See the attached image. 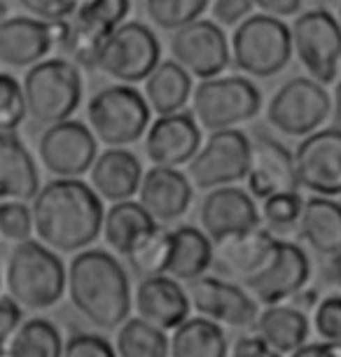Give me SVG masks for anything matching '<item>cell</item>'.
<instances>
[{
  "mask_svg": "<svg viewBox=\"0 0 341 357\" xmlns=\"http://www.w3.org/2000/svg\"><path fill=\"white\" fill-rule=\"evenodd\" d=\"M292 54L290 26L269 15H252L232 36V61L250 77L278 75Z\"/></svg>",
  "mask_w": 341,
  "mask_h": 357,
  "instance_id": "8",
  "label": "cell"
},
{
  "mask_svg": "<svg viewBox=\"0 0 341 357\" xmlns=\"http://www.w3.org/2000/svg\"><path fill=\"white\" fill-rule=\"evenodd\" d=\"M66 343L56 325L47 318L26 320L10 346L3 350L5 357H63Z\"/></svg>",
  "mask_w": 341,
  "mask_h": 357,
  "instance_id": "33",
  "label": "cell"
},
{
  "mask_svg": "<svg viewBox=\"0 0 341 357\" xmlns=\"http://www.w3.org/2000/svg\"><path fill=\"white\" fill-rule=\"evenodd\" d=\"M250 3L255 5L262 15L283 19V17H290V15H297L302 0H250Z\"/></svg>",
  "mask_w": 341,
  "mask_h": 357,
  "instance_id": "46",
  "label": "cell"
},
{
  "mask_svg": "<svg viewBox=\"0 0 341 357\" xmlns=\"http://www.w3.org/2000/svg\"><path fill=\"white\" fill-rule=\"evenodd\" d=\"M22 10L45 24H61L70 19L82 5V0H19Z\"/></svg>",
  "mask_w": 341,
  "mask_h": 357,
  "instance_id": "41",
  "label": "cell"
},
{
  "mask_svg": "<svg viewBox=\"0 0 341 357\" xmlns=\"http://www.w3.org/2000/svg\"><path fill=\"white\" fill-rule=\"evenodd\" d=\"M143 178L145 173L136 154L126 147H110L98 154L89 173V185L103 201L122 204V201H131L133 194L140 192Z\"/></svg>",
  "mask_w": 341,
  "mask_h": 357,
  "instance_id": "24",
  "label": "cell"
},
{
  "mask_svg": "<svg viewBox=\"0 0 341 357\" xmlns=\"http://www.w3.org/2000/svg\"><path fill=\"white\" fill-rule=\"evenodd\" d=\"M262 110V93L243 75H220L194 86L192 117L202 129L229 131L255 119Z\"/></svg>",
  "mask_w": 341,
  "mask_h": 357,
  "instance_id": "6",
  "label": "cell"
},
{
  "mask_svg": "<svg viewBox=\"0 0 341 357\" xmlns=\"http://www.w3.org/2000/svg\"><path fill=\"white\" fill-rule=\"evenodd\" d=\"M278 241L269 229L257 227L248 234L234 236V238L225 241L218 245V261L220 268L229 275L248 280L255 273H259L271 259L273 250H276Z\"/></svg>",
  "mask_w": 341,
  "mask_h": 357,
  "instance_id": "26",
  "label": "cell"
},
{
  "mask_svg": "<svg viewBox=\"0 0 341 357\" xmlns=\"http://www.w3.org/2000/svg\"><path fill=\"white\" fill-rule=\"evenodd\" d=\"M129 0H82L70 19L52 26L54 47L73 59L77 68L98 70V56L112 33L126 24Z\"/></svg>",
  "mask_w": 341,
  "mask_h": 357,
  "instance_id": "4",
  "label": "cell"
},
{
  "mask_svg": "<svg viewBox=\"0 0 341 357\" xmlns=\"http://www.w3.org/2000/svg\"><path fill=\"white\" fill-rule=\"evenodd\" d=\"M290 357H334L332 355V348L330 343H306V346H302L299 350H295Z\"/></svg>",
  "mask_w": 341,
  "mask_h": 357,
  "instance_id": "48",
  "label": "cell"
},
{
  "mask_svg": "<svg viewBox=\"0 0 341 357\" xmlns=\"http://www.w3.org/2000/svg\"><path fill=\"white\" fill-rule=\"evenodd\" d=\"M202 145V126L187 112L157 117L145 133V154L162 168L190 166Z\"/></svg>",
  "mask_w": 341,
  "mask_h": 357,
  "instance_id": "20",
  "label": "cell"
},
{
  "mask_svg": "<svg viewBox=\"0 0 341 357\" xmlns=\"http://www.w3.org/2000/svg\"><path fill=\"white\" fill-rule=\"evenodd\" d=\"M192 187V180L180 168L152 166L140 185L138 204L157 220V225H169L190 211Z\"/></svg>",
  "mask_w": 341,
  "mask_h": 357,
  "instance_id": "22",
  "label": "cell"
},
{
  "mask_svg": "<svg viewBox=\"0 0 341 357\" xmlns=\"http://www.w3.org/2000/svg\"><path fill=\"white\" fill-rule=\"evenodd\" d=\"M5 287L24 308L45 311L68 292V268L52 248L40 241H26L12 248L5 264Z\"/></svg>",
  "mask_w": 341,
  "mask_h": 357,
  "instance_id": "3",
  "label": "cell"
},
{
  "mask_svg": "<svg viewBox=\"0 0 341 357\" xmlns=\"http://www.w3.org/2000/svg\"><path fill=\"white\" fill-rule=\"evenodd\" d=\"M187 294H190L194 311L220 327L255 329L259 320V301L255 296H250L248 289L222 278L204 275L190 282Z\"/></svg>",
  "mask_w": 341,
  "mask_h": 357,
  "instance_id": "15",
  "label": "cell"
},
{
  "mask_svg": "<svg viewBox=\"0 0 341 357\" xmlns=\"http://www.w3.org/2000/svg\"><path fill=\"white\" fill-rule=\"evenodd\" d=\"M229 343H227L225 329L215 322L202 318H190L171 332L169 357H227Z\"/></svg>",
  "mask_w": 341,
  "mask_h": 357,
  "instance_id": "32",
  "label": "cell"
},
{
  "mask_svg": "<svg viewBox=\"0 0 341 357\" xmlns=\"http://www.w3.org/2000/svg\"><path fill=\"white\" fill-rule=\"evenodd\" d=\"M22 304H17L10 294L3 296L0 301V348H8L10 341L15 339L17 332L24 325V313H22Z\"/></svg>",
  "mask_w": 341,
  "mask_h": 357,
  "instance_id": "44",
  "label": "cell"
},
{
  "mask_svg": "<svg viewBox=\"0 0 341 357\" xmlns=\"http://www.w3.org/2000/svg\"><path fill=\"white\" fill-rule=\"evenodd\" d=\"M311 327L323 343H341V294L323 296L311 313Z\"/></svg>",
  "mask_w": 341,
  "mask_h": 357,
  "instance_id": "40",
  "label": "cell"
},
{
  "mask_svg": "<svg viewBox=\"0 0 341 357\" xmlns=\"http://www.w3.org/2000/svg\"><path fill=\"white\" fill-rule=\"evenodd\" d=\"M252 10L255 5L250 0H215L211 8V15H213V22L225 26H238L245 22V19L252 17Z\"/></svg>",
  "mask_w": 341,
  "mask_h": 357,
  "instance_id": "43",
  "label": "cell"
},
{
  "mask_svg": "<svg viewBox=\"0 0 341 357\" xmlns=\"http://www.w3.org/2000/svg\"><path fill=\"white\" fill-rule=\"evenodd\" d=\"M171 54L173 61L202 82L220 77L232 61V47L227 43L222 26L213 19H199L171 33Z\"/></svg>",
  "mask_w": 341,
  "mask_h": 357,
  "instance_id": "14",
  "label": "cell"
},
{
  "mask_svg": "<svg viewBox=\"0 0 341 357\" xmlns=\"http://www.w3.org/2000/svg\"><path fill=\"white\" fill-rule=\"evenodd\" d=\"M38 157L54 178L79 180L91 173L98 159V140L82 122H61L47 126L38 140Z\"/></svg>",
  "mask_w": 341,
  "mask_h": 357,
  "instance_id": "13",
  "label": "cell"
},
{
  "mask_svg": "<svg viewBox=\"0 0 341 357\" xmlns=\"http://www.w3.org/2000/svg\"><path fill=\"white\" fill-rule=\"evenodd\" d=\"M262 225V213L250 197L241 187H220L204 197L199 208V227L215 245L234 236L248 234Z\"/></svg>",
  "mask_w": 341,
  "mask_h": 357,
  "instance_id": "18",
  "label": "cell"
},
{
  "mask_svg": "<svg viewBox=\"0 0 341 357\" xmlns=\"http://www.w3.org/2000/svg\"><path fill=\"white\" fill-rule=\"evenodd\" d=\"M115 350L117 357H169V339L166 332L136 315L117 329Z\"/></svg>",
  "mask_w": 341,
  "mask_h": 357,
  "instance_id": "34",
  "label": "cell"
},
{
  "mask_svg": "<svg viewBox=\"0 0 341 357\" xmlns=\"http://www.w3.org/2000/svg\"><path fill=\"white\" fill-rule=\"evenodd\" d=\"M332 114V96L311 77H292L266 105V122L290 138H309Z\"/></svg>",
  "mask_w": 341,
  "mask_h": 357,
  "instance_id": "9",
  "label": "cell"
},
{
  "mask_svg": "<svg viewBox=\"0 0 341 357\" xmlns=\"http://www.w3.org/2000/svg\"><path fill=\"white\" fill-rule=\"evenodd\" d=\"M330 348L334 357H341V343H330Z\"/></svg>",
  "mask_w": 341,
  "mask_h": 357,
  "instance_id": "50",
  "label": "cell"
},
{
  "mask_svg": "<svg viewBox=\"0 0 341 357\" xmlns=\"http://www.w3.org/2000/svg\"><path fill=\"white\" fill-rule=\"evenodd\" d=\"M299 236L318 255L332 257L341 252V204L325 197L306 199Z\"/></svg>",
  "mask_w": 341,
  "mask_h": 357,
  "instance_id": "31",
  "label": "cell"
},
{
  "mask_svg": "<svg viewBox=\"0 0 341 357\" xmlns=\"http://www.w3.org/2000/svg\"><path fill=\"white\" fill-rule=\"evenodd\" d=\"M171 252H173V231L157 229V231L148 234L145 238H140L124 259L131 266V271L140 280H145V278H155V275H166L171 264Z\"/></svg>",
  "mask_w": 341,
  "mask_h": 357,
  "instance_id": "35",
  "label": "cell"
},
{
  "mask_svg": "<svg viewBox=\"0 0 341 357\" xmlns=\"http://www.w3.org/2000/svg\"><path fill=\"white\" fill-rule=\"evenodd\" d=\"M248 192L252 199L264 201L278 194L299 192V178L295 166V154L283 143L266 136H259L252 143L250 171H248Z\"/></svg>",
  "mask_w": 341,
  "mask_h": 357,
  "instance_id": "19",
  "label": "cell"
},
{
  "mask_svg": "<svg viewBox=\"0 0 341 357\" xmlns=\"http://www.w3.org/2000/svg\"><path fill=\"white\" fill-rule=\"evenodd\" d=\"M252 143L243 131H215L187 166V178L197 190L213 192L248 178Z\"/></svg>",
  "mask_w": 341,
  "mask_h": 357,
  "instance_id": "12",
  "label": "cell"
},
{
  "mask_svg": "<svg viewBox=\"0 0 341 357\" xmlns=\"http://www.w3.org/2000/svg\"><path fill=\"white\" fill-rule=\"evenodd\" d=\"M133 308L138 318L162 332H176L190 320L192 301L183 282L169 275H155L138 282L133 292Z\"/></svg>",
  "mask_w": 341,
  "mask_h": 357,
  "instance_id": "21",
  "label": "cell"
},
{
  "mask_svg": "<svg viewBox=\"0 0 341 357\" xmlns=\"http://www.w3.org/2000/svg\"><path fill=\"white\" fill-rule=\"evenodd\" d=\"M40 175L33 154L17 133H0V199L33 201L40 194Z\"/></svg>",
  "mask_w": 341,
  "mask_h": 357,
  "instance_id": "25",
  "label": "cell"
},
{
  "mask_svg": "<svg viewBox=\"0 0 341 357\" xmlns=\"http://www.w3.org/2000/svg\"><path fill=\"white\" fill-rule=\"evenodd\" d=\"M192 75L173 59L159 63L157 70L145 79L143 86V96L148 100L150 110L157 112L159 117L183 112L187 100H192Z\"/></svg>",
  "mask_w": 341,
  "mask_h": 357,
  "instance_id": "29",
  "label": "cell"
},
{
  "mask_svg": "<svg viewBox=\"0 0 341 357\" xmlns=\"http://www.w3.org/2000/svg\"><path fill=\"white\" fill-rule=\"evenodd\" d=\"M157 229V220L138 201H122V204H112L110 211L105 213L103 238L112 252L126 257L140 238Z\"/></svg>",
  "mask_w": 341,
  "mask_h": 357,
  "instance_id": "30",
  "label": "cell"
},
{
  "mask_svg": "<svg viewBox=\"0 0 341 357\" xmlns=\"http://www.w3.org/2000/svg\"><path fill=\"white\" fill-rule=\"evenodd\" d=\"M309 329L311 322L304 311H299L292 304H276V306H266L259 313L255 334L266 346L276 350V353L292 355L295 350L306 346Z\"/></svg>",
  "mask_w": 341,
  "mask_h": 357,
  "instance_id": "27",
  "label": "cell"
},
{
  "mask_svg": "<svg viewBox=\"0 0 341 357\" xmlns=\"http://www.w3.org/2000/svg\"><path fill=\"white\" fill-rule=\"evenodd\" d=\"M162 63V45L150 26L126 22L105 40L98 70L119 84L145 82Z\"/></svg>",
  "mask_w": 341,
  "mask_h": 357,
  "instance_id": "10",
  "label": "cell"
},
{
  "mask_svg": "<svg viewBox=\"0 0 341 357\" xmlns=\"http://www.w3.org/2000/svg\"><path fill=\"white\" fill-rule=\"evenodd\" d=\"M292 50L299 63L318 84H332L337 79L341 61V24L323 8L302 12L290 26Z\"/></svg>",
  "mask_w": 341,
  "mask_h": 357,
  "instance_id": "11",
  "label": "cell"
},
{
  "mask_svg": "<svg viewBox=\"0 0 341 357\" xmlns=\"http://www.w3.org/2000/svg\"><path fill=\"white\" fill-rule=\"evenodd\" d=\"M309 275L311 261L302 248L297 243H290V241H278L266 266L252 278L243 280V285L259 304L276 306L285 304L295 294L302 292L306 282H309Z\"/></svg>",
  "mask_w": 341,
  "mask_h": 357,
  "instance_id": "16",
  "label": "cell"
},
{
  "mask_svg": "<svg viewBox=\"0 0 341 357\" xmlns=\"http://www.w3.org/2000/svg\"><path fill=\"white\" fill-rule=\"evenodd\" d=\"M306 199L295 194H278V197L266 199L262 204V222L264 229H269L273 236H285L290 231H299V222H302Z\"/></svg>",
  "mask_w": 341,
  "mask_h": 357,
  "instance_id": "37",
  "label": "cell"
},
{
  "mask_svg": "<svg viewBox=\"0 0 341 357\" xmlns=\"http://www.w3.org/2000/svg\"><path fill=\"white\" fill-rule=\"evenodd\" d=\"M229 357H283V355L266 346L257 334H243L234 341Z\"/></svg>",
  "mask_w": 341,
  "mask_h": 357,
  "instance_id": "45",
  "label": "cell"
},
{
  "mask_svg": "<svg viewBox=\"0 0 341 357\" xmlns=\"http://www.w3.org/2000/svg\"><path fill=\"white\" fill-rule=\"evenodd\" d=\"M209 5L211 0H145V12L157 29L176 33L199 22Z\"/></svg>",
  "mask_w": 341,
  "mask_h": 357,
  "instance_id": "36",
  "label": "cell"
},
{
  "mask_svg": "<svg viewBox=\"0 0 341 357\" xmlns=\"http://www.w3.org/2000/svg\"><path fill=\"white\" fill-rule=\"evenodd\" d=\"M26 114H29V107H26L24 86L10 73H3L0 77V133H15Z\"/></svg>",
  "mask_w": 341,
  "mask_h": 357,
  "instance_id": "38",
  "label": "cell"
},
{
  "mask_svg": "<svg viewBox=\"0 0 341 357\" xmlns=\"http://www.w3.org/2000/svg\"><path fill=\"white\" fill-rule=\"evenodd\" d=\"M54 47L52 26L33 17H8L0 24V61L8 68H33Z\"/></svg>",
  "mask_w": 341,
  "mask_h": 357,
  "instance_id": "23",
  "label": "cell"
},
{
  "mask_svg": "<svg viewBox=\"0 0 341 357\" xmlns=\"http://www.w3.org/2000/svg\"><path fill=\"white\" fill-rule=\"evenodd\" d=\"M63 357H117V350L101 334H75L66 341Z\"/></svg>",
  "mask_w": 341,
  "mask_h": 357,
  "instance_id": "42",
  "label": "cell"
},
{
  "mask_svg": "<svg viewBox=\"0 0 341 357\" xmlns=\"http://www.w3.org/2000/svg\"><path fill=\"white\" fill-rule=\"evenodd\" d=\"M150 105L143 91L131 84L105 86L86 105L89 129L98 143L126 147L140 140L150 129Z\"/></svg>",
  "mask_w": 341,
  "mask_h": 357,
  "instance_id": "7",
  "label": "cell"
},
{
  "mask_svg": "<svg viewBox=\"0 0 341 357\" xmlns=\"http://www.w3.org/2000/svg\"><path fill=\"white\" fill-rule=\"evenodd\" d=\"M68 299L96 329H119L131 313V285L124 266L110 252H77L68 264Z\"/></svg>",
  "mask_w": 341,
  "mask_h": 357,
  "instance_id": "2",
  "label": "cell"
},
{
  "mask_svg": "<svg viewBox=\"0 0 341 357\" xmlns=\"http://www.w3.org/2000/svg\"><path fill=\"white\" fill-rule=\"evenodd\" d=\"M38 241L54 252H82L103 234V199L82 180L54 178L31 204Z\"/></svg>",
  "mask_w": 341,
  "mask_h": 357,
  "instance_id": "1",
  "label": "cell"
},
{
  "mask_svg": "<svg viewBox=\"0 0 341 357\" xmlns=\"http://www.w3.org/2000/svg\"><path fill=\"white\" fill-rule=\"evenodd\" d=\"M332 124H334V129L341 131V82L337 84V89L332 93Z\"/></svg>",
  "mask_w": 341,
  "mask_h": 357,
  "instance_id": "49",
  "label": "cell"
},
{
  "mask_svg": "<svg viewBox=\"0 0 341 357\" xmlns=\"http://www.w3.org/2000/svg\"><path fill=\"white\" fill-rule=\"evenodd\" d=\"M337 19H339V24H341V5H339V15H337Z\"/></svg>",
  "mask_w": 341,
  "mask_h": 357,
  "instance_id": "51",
  "label": "cell"
},
{
  "mask_svg": "<svg viewBox=\"0 0 341 357\" xmlns=\"http://www.w3.org/2000/svg\"><path fill=\"white\" fill-rule=\"evenodd\" d=\"M24 96L29 117L36 124L54 126L68 122L82 100V77L70 59H45L26 70Z\"/></svg>",
  "mask_w": 341,
  "mask_h": 357,
  "instance_id": "5",
  "label": "cell"
},
{
  "mask_svg": "<svg viewBox=\"0 0 341 357\" xmlns=\"http://www.w3.org/2000/svg\"><path fill=\"white\" fill-rule=\"evenodd\" d=\"M325 280L330 282L332 287H337L341 292V252L332 255L327 257V264H325Z\"/></svg>",
  "mask_w": 341,
  "mask_h": 357,
  "instance_id": "47",
  "label": "cell"
},
{
  "mask_svg": "<svg viewBox=\"0 0 341 357\" xmlns=\"http://www.w3.org/2000/svg\"><path fill=\"white\" fill-rule=\"evenodd\" d=\"M297 178L313 197H341V131L320 129L295 150Z\"/></svg>",
  "mask_w": 341,
  "mask_h": 357,
  "instance_id": "17",
  "label": "cell"
},
{
  "mask_svg": "<svg viewBox=\"0 0 341 357\" xmlns=\"http://www.w3.org/2000/svg\"><path fill=\"white\" fill-rule=\"evenodd\" d=\"M213 241L202 231V227L180 225L173 229V252L166 275L178 282H194L204 278L213 266L215 250Z\"/></svg>",
  "mask_w": 341,
  "mask_h": 357,
  "instance_id": "28",
  "label": "cell"
},
{
  "mask_svg": "<svg viewBox=\"0 0 341 357\" xmlns=\"http://www.w3.org/2000/svg\"><path fill=\"white\" fill-rule=\"evenodd\" d=\"M0 234L8 243H26L36 234V222H33L31 206L19 204V201H3L0 206Z\"/></svg>",
  "mask_w": 341,
  "mask_h": 357,
  "instance_id": "39",
  "label": "cell"
}]
</instances>
